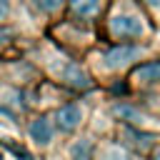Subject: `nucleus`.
Instances as JSON below:
<instances>
[{
  "label": "nucleus",
  "instance_id": "4",
  "mask_svg": "<svg viewBox=\"0 0 160 160\" xmlns=\"http://www.w3.org/2000/svg\"><path fill=\"white\" fill-rule=\"evenodd\" d=\"M58 75H60V80H62V82H68L70 88H78V90L90 88V78H88V72H85L80 65L70 62V60L62 65V70H58Z\"/></svg>",
  "mask_w": 160,
  "mask_h": 160
},
{
  "label": "nucleus",
  "instance_id": "15",
  "mask_svg": "<svg viewBox=\"0 0 160 160\" xmlns=\"http://www.w3.org/2000/svg\"><path fill=\"white\" fill-rule=\"evenodd\" d=\"M0 160H2V155H0Z\"/></svg>",
  "mask_w": 160,
  "mask_h": 160
},
{
  "label": "nucleus",
  "instance_id": "8",
  "mask_svg": "<svg viewBox=\"0 0 160 160\" xmlns=\"http://www.w3.org/2000/svg\"><path fill=\"white\" fill-rule=\"evenodd\" d=\"M68 158H70V160H90V140L78 138V140L68 148Z\"/></svg>",
  "mask_w": 160,
  "mask_h": 160
},
{
  "label": "nucleus",
  "instance_id": "14",
  "mask_svg": "<svg viewBox=\"0 0 160 160\" xmlns=\"http://www.w3.org/2000/svg\"><path fill=\"white\" fill-rule=\"evenodd\" d=\"M145 2H148L150 8H160V0H145Z\"/></svg>",
  "mask_w": 160,
  "mask_h": 160
},
{
  "label": "nucleus",
  "instance_id": "10",
  "mask_svg": "<svg viewBox=\"0 0 160 160\" xmlns=\"http://www.w3.org/2000/svg\"><path fill=\"white\" fill-rule=\"evenodd\" d=\"M100 160H132V155H128L122 148L118 145H110V148H102V155Z\"/></svg>",
  "mask_w": 160,
  "mask_h": 160
},
{
  "label": "nucleus",
  "instance_id": "3",
  "mask_svg": "<svg viewBox=\"0 0 160 160\" xmlns=\"http://www.w3.org/2000/svg\"><path fill=\"white\" fill-rule=\"evenodd\" d=\"M80 122H82V108H80L78 102H68V105H62V108L55 112V125H58V130H62V132L78 130Z\"/></svg>",
  "mask_w": 160,
  "mask_h": 160
},
{
  "label": "nucleus",
  "instance_id": "6",
  "mask_svg": "<svg viewBox=\"0 0 160 160\" xmlns=\"http://www.w3.org/2000/svg\"><path fill=\"white\" fill-rule=\"evenodd\" d=\"M68 5H70V12H72L75 18H80V20L95 18V15L100 12V8H102L100 0H68Z\"/></svg>",
  "mask_w": 160,
  "mask_h": 160
},
{
  "label": "nucleus",
  "instance_id": "7",
  "mask_svg": "<svg viewBox=\"0 0 160 160\" xmlns=\"http://www.w3.org/2000/svg\"><path fill=\"white\" fill-rule=\"evenodd\" d=\"M132 78L138 82H160V60H150L135 68Z\"/></svg>",
  "mask_w": 160,
  "mask_h": 160
},
{
  "label": "nucleus",
  "instance_id": "13",
  "mask_svg": "<svg viewBox=\"0 0 160 160\" xmlns=\"http://www.w3.org/2000/svg\"><path fill=\"white\" fill-rule=\"evenodd\" d=\"M152 160H160V145H158V148L152 150Z\"/></svg>",
  "mask_w": 160,
  "mask_h": 160
},
{
  "label": "nucleus",
  "instance_id": "1",
  "mask_svg": "<svg viewBox=\"0 0 160 160\" xmlns=\"http://www.w3.org/2000/svg\"><path fill=\"white\" fill-rule=\"evenodd\" d=\"M108 30L112 38H120V40H132V38H142L145 32V25L138 15H130V12H118L108 20Z\"/></svg>",
  "mask_w": 160,
  "mask_h": 160
},
{
  "label": "nucleus",
  "instance_id": "11",
  "mask_svg": "<svg viewBox=\"0 0 160 160\" xmlns=\"http://www.w3.org/2000/svg\"><path fill=\"white\" fill-rule=\"evenodd\" d=\"M115 115H118V118H125V120H130V122H140V120H142V115H140L135 108H130V105H118V108H115Z\"/></svg>",
  "mask_w": 160,
  "mask_h": 160
},
{
  "label": "nucleus",
  "instance_id": "2",
  "mask_svg": "<svg viewBox=\"0 0 160 160\" xmlns=\"http://www.w3.org/2000/svg\"><path fill=\"white\" fill-rule=\"evenodd\" d=\"M140 55H142L140 45H115L102 55V65L110 70H120V68H128L130 62H135Z\"/></svg>",
  "mask_w": 160,
  "mask_h": 160
},
{
  "label": "nucleus",
  "instance_id": "5",
  "mask_svg": "<svg viewBox=\"0 0 160 160\" xmlns=\"http://www.w3.org/2000/svg\"><path fill=\"white\" fill-rule=\"evenodd\" d=\"M28 135H30V140H35L38 145H50V142H52V135H55V128H52L50 118L40 115V118H35V120L30 122Z\"/></svg>",
  "mask_w": 160,
  "mask_h": 160
},
{
  "label": "nucleus",
  "instance_id": "9",
  "mask_svg": "<svg viewBox=\"0 0 160 160\" xmlns=\"http://www.w3.org/2000/svg\"><path fill=\"white\" fill-rule=\"evenodd\" d=\"M32 2V8L38 10V12H42V15H55L62 5H65V0H30Z\"/></svg>",
  "mask_w": 160,
  "mask_h": 160
},
{
  "label": "nucleus",
  "instance_id": "12",
  "mask_svg": "<svg viewBox=\"0 0 160 160\" xmlns=\"http://www.w3.org/2000/svg\"><path fill=\"white\" fill-rule=\"evenodd\" d=\"M12 15V0H0V25L8 22Z\"/></svg>",
  "mask_w": 160,
  "mask_h": 160
}]
</instances>
